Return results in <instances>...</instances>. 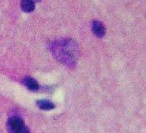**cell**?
<instances>
[{
	"mask_svg": "<svg viewBox=\"0 0 146 133\" xmlns=\"http://www.w3.org/2000/svg\"><path fill=\"white\" fill-rule=\"evenodd\" d=\"M33 1H34V2H35H35H39V1H40V0H33Z\"/></svg>",
	"mask_w": 146,
	"mask_h": 133,
	"instance_id": "cell-8",
	"label": "cell"
},
{
	"mask_svg": "<svg viewBox=\"0 0 146 133\" xmlns=\"http://www.w3.org/2000/svg\"><path fill=\"white\" fill-rule=\"evenodd\" d=\"M18 133H29V130L26 126H24Z\"/></svg>",
	"mask_w": 146,
	"mask_h": 133,
	"instance_id": "cell-7",
	"label": "cell"
},
{
	"mask_svg": "<svg viewBox=\"0 0 146 133\" xmlns=\"http://www.w3.org/2000/svg\"><path fill=\"white\" fill-rule=\"evenodd\" d=\"M23 85L28 89H29L31 91H37L39 89V87H40L38 82L35 79H33L31 77H26V78H24L23 81Z\"/></svg>",
	"mask_w": 146,
	"mask_h": 133,
	"instance_id": "cell-5",
	"label": "cell"
},
{
	"mask_svg": "<svg viewBox=\"0 0 146 133\" xmlns=\"http://www.w3.org/2000/svg\"><path fill=\"white\" fill-rule=\"evenodd\" d=\"M24 126L23 121L18 117H13L8 122L9 130L12 133H18Z\"/></svg>",
	"mask_w": 146,
	"mask_h": 133,
	"instance_id": "cell-2",
	"label": "cell"
},
{
	"mask_svg": "<svg viewBox=\"0 0 146 133\" xmlns=\"http://www.w3.org/2000/svg\"><path fill=\"white\" fill-rule=\"evenodd\" d=\"M37 106L42 110H46V111H48V110H52L54 109L55 105L53 103H52L51 101L49 100H46V99H43V100H38L37 102Z\"/></svg>",
	"mask_w": 146,
	"mask_h": 133,
	"instance_id": "cell-6",
	"label": "cell"
},
{
	"mask_svg": "<svg viewBox=\"0 0 146 133\" xmlns=\"http://www.w3.org/2000/svg\"><path fill=\"white\" fill-rule=\"evenodd\" d=\"M51 50L54 56L68 66H75L78 60V45L72 40H58L53 42Z\"/></svg>",
	"mask_w": 146,
	"mask_h": 133,
	"instance_id": "cell-1",
	"label": "cell"
},
{
	"mask_svg": "<svg viewBox=\"0 0 146 133\" xmlns=\"http://www.w3.org/2000/svg\"><path fill=\"white\" fill-rule=\"evenodd\" d=\"M92 31L97 37L102 38L104 36L106 33V29L102 23H101L100 21L95 20L92 24Z\"/></svg>",
	"mask_w": 146,
	"mask_h": 133,
	"instance_id": "cell-3",
	"label": "cell"
},
{
	"mask_svg": "<svg viewBox=\"0 0 146 133\" xmlns=\"http://www.w3.org/2000/svg\"><path fill=\"white\" fill-rule=\"evenodd\" d=\"M35 5L33 0H21V9L26 13H31L34 11Z\"/></svg>",
	"mask_w": 146,
	"mask_h": 133,
	"instance_id": "cell-4",
	"label": "cell"
}]
</instances>
